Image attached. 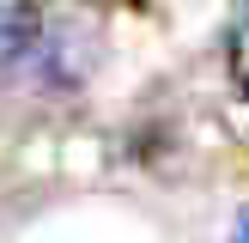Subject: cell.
Instances as JSON below:
<instances>
[{"instance_id":"1","label":"cell","mask_w":249,"mask_h":243,"mask_svg":"<svg viewBox=\"0 0 249 243\" xmlns=\"http://www.w3.org/2000/svg\"><path fill=\"white\" fill-rule=\"evenodd\" d=\"M36 31H43L36 0H0V73L18 67V61L36 49Z\"/></svg>"},{"instance_id":"2","label":"cell","mask_w":249,"mask_h":243,"mask_svg":"<svg viewBox=\"0 0 249 243\" xmlns=\"http://www.w3.org/2000/svg\"><path fill=\"white\" fill-rule=\"evenodd\" d=\"M231 79H237V91L249 97V6L237 12V24H231Z\"/></svg>"},{"instance_id":"3","label":"cell","mask_w":249,"mask_h":243,"mask_svg":"<svg viewBox=\"0 0 249 243\" xmlns=\"http://www.w3.org/2000/svg\"><path fill=\"white\" fill-rule=\"evenodd\" d=\"M231 243H249V207L237 213V231H231Z\"/></svg>"}]
</instances>
